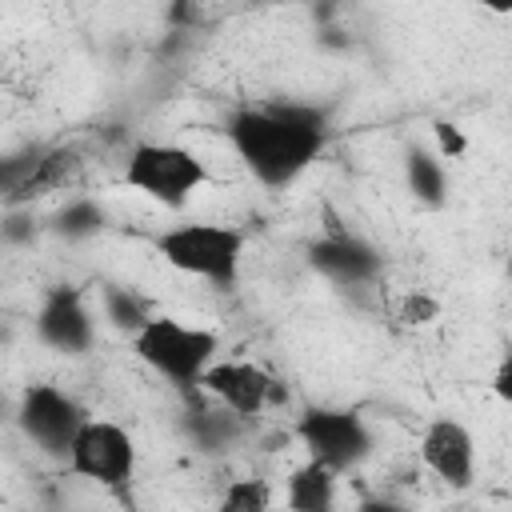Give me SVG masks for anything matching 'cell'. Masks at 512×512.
Instances as JSON below:
<instances>
[{
	"mask_svg": "<svg viewBox=\"0 0 512 512\" xmlns=\"http://www.w3.org/2000/svg\"><path fill=\"white\" fill-rule=\"evenodd\" d=\"M420 464L452 492H468L476 480V436L456 416H436L420 432Z\"/></svg>",
	"mask_w": 512,
	"mask_h": 512,
	"instance_id": "cell-10",
	"label": "cell"
},
{
	"mask_svg": "<svg viewBox=\"0 0 512 512\" xmlns=\"http://www.w3.org/2000/svg\"><path fill=\"white\" fill-rule=\"evenodd\" d=\"M332 116L308 100L240 104L224 120V136L244 172L264 188L296 184L328 148Z\"/></svg>",
	"mask_w": 512,
	"mask_h": 512,
	"instance_id": "cell-1",
	"label": "cell"
},
{
	"mask_svg": "<svg viewBox=\"0 0 512 512\" xmlns=\"http://www.w3.org/2000/svg\"><path fill=\"white\" fill-rule=\"evenodd\" d=\"M4 244H28L32 236H36V228H32V216H24V212H16V208H8V216H4Z\"/></svg>",
	"mask_w": 512,
	"mask_h": 512,
	"instance_id": "cell-21",
	"label": "cell"
},
{
	"mask_svg": "<svg viewBox=\"0 0 512 512\" xmlns=\"http://www.w3.org/2000/svg\"><path fill=\"white\" fill-rule=\"evenodd\" d=\"M100 308H104V320L112 328H120L124 336H136L152 316H160L152 308V300L144 292H136L132 284H104L100 288Z\"/></svg>",
	"mask_w": 512,
	"mask_h": 512,
	"instance_id": "cell-15",
	"label": "cell"
},
{
	"mask_svg": "<svg viewBox=\"0 0 512 512\" xmlns=\"http://www.w3.org/2000/svg\"><path fill=\"white\" fill-rule=\"evenodd\" d=\"M164 20H168V28L172 32H192L196 24H200V4H192V0H180V4H172L168 12H164Z\"/></svg>",
	"mask_w": 512,
	"mask_h": 512,
	"instance_id": "cell-20",
	"label": "cell"
},
{
	"mask_svg": "<svg viewBox=\"0 0 512 512\" xmlns=\"http://www.w3.org/2000/svg\"><path fill=\"white\" fill-rule=\"evenodd\" d=\"M288 512H336L340 504V472L320 460H304L284 476Z\"/></svg>",
	"mask_w": 512,
	"mask_h": 512,
	"instance_id": "cell-12",
	"label": "cell"
},
{
	"mask_svg": "<svg viewBox=\"0 0 512 512\" xmlns=\"http://www.w3.org/2000/svg\"><path fill=\"white\" fill-rule=\"evenodd\" d=\"M216 512H272V488L260 476H236L220 492Z\"/></svg>",
	"mask_w": 512,
	"mask_h": 512,
	"instance_id": "cell-17",
	"label": "cell"
},
{
	"mask_svg": "<svg viewBox=\"0 0 512 512\" xmlns=\"http://www.w3.org/2000/svg\"><path fill=\"white\" fill-rule=\"evenodd\" d=\"M180 428H184V436L192 440V448H200V452H224V448H232V444L240 440L244 420L216 404V408H192V412L180 420Z\"/></svg>",
	"mask_w": 512,
	"mask_h": 512,
	"instance_id": "cell-14",
	"label": "cell"
},
{
	"mask_svg": "<svg viewBox=\"0 0 512 512\" xmlns=\"http://www.w3.org/2000/svg\"><path fill=\"white\" fill-rule=\"evenodd\" d=\"M304 256H308V268L320 272L336 288H372L384 272L380 248L372 240H364L360 232L340 228V224H332L316 240H308Z\"/></svg>",
	"mask_w": 512,
	"mask_h": 512,
	"instance_id": "cell-8",
	"label": "cell"
},
{
	"mask_svg": "<svg viewBox=\"0 0 512 512\" xmlns=\"http://www.w3.org/2000/svg\"><path fill=\"white\" fill-rule=\"evenodd\" d=\"M404 184L416 204L440 208L448 200V168H444L440 152L424 148V144H408L404 148Z\"/></svg>",
	"mask_w": 512,
	"mask_h": 512,
	"instance_id": "cell-13",
	"label": "cell"
},
{
	"mask_svg": "<svg viewBox=\"0 0 512 512\" xmlns=\"http://www.w3.org/2000/svg\"><path fill=\"white\" fill-rule=\"evenodd\" d=\"M492 396L512 408V352H504L500 364L492 368Z\"/></svg>",
	"mask_w": 512,
	"mask_h": 512,
	"instance_id": "cell-22",
	"label": "cell"
},
{
	"mask_svg": "<svg viewBox=\"0 0 512 512\" xmlns=\"http://www.w3.org/2000/svg\"><path fill=\"white\" fill-rule=\"evenodd\" d=\"M508 276H512V260H508Z\"/></svg>",
	"mask_w": 512,
	"mask_h": 512,
	"instance_id": "cell-24",
	"label": "cell"
},
{
	"mask_svg": "<svg viewBox=\"0 0 512 512\" xmlns=\"http://www.w3.org/2000/svg\"><path fill=\"white\" fill-rule=\"evenodd\" d=\"M444 316V300L428 288H408L400 300H396V320L404 328H428Z\"/></svg>",
	"mask_w": 512,
	"mask_h": 512,
	"instance_id": "cell-18",
	"label": "cell"
},
{
	"mask_svg": "<svg viewBox=\"0 0 512 512\" xmlns=\"http://www.w3.org/2000/svg\"><path fill=\"white\" fill-rule=\"evenodd\" d=\"M432 136H436L440 160H460V156L468 152V136H464V128L452 124V120H436V124H432Z\"/></svg>",
	"mask_w": 512,
	"mask_h": 512,
	"instance_id": "cell-19",
	"label": "cell"
},
{
	"mask_svg": "<svg viewBox=\"0 0 512 512\" xmlns=\"http://www.w3.org/2000/svg\"><path fill=\"white\" fill-rule=\"evenodd\" d=\"M136 464H140V452H136V440L124 424L116 420H88L64 460V468L96 488H108V492H124L132 480H136Z\"/></svg>",
	"mask_w": 512,
	"mask_h": 512,
	"instance_id": "cell-7",
	"label": "cell"
},
{
	"mask_svg": "<svg viewBox=\"0 0 512 512\" xmlns=\"http://www.w3.org/2000/svg\"><path fill=\"white\" fill-rule=\"evenodd\" d=\"M200 392H208L220 408H228L240 420H256L268 404L280 400V384L272 380V372L252 360H216Z\"/></svg>",
	"mask_w": 512,
	"mask_h": 512,
	"instance_id": "cell-11",
	"label": "cell"
},
{
	"mask_svg": "<svg viewBox=\"0 0 512 512\" xmlns=\"http://www.w3.org/2000/svg\"><path fill=\"white\" fill-rule=\"evenodd\" d=\"M296 440L304 444L308 460L328 464L332 472H352L376 452V432L356 408L312 404L296 416Z\"/></svg>",
	"mask_w": 512,
	"mask_h": 512,
	"instance_id": "cell-5",
	"label": "cell"
},
{
	"mask_svg": "<svg viewBox=\"0 0 512 512\" xmlns=\"http://www.w3.org/2000/svg\"><path fill=\"white\" fill-rule=\"evenodd\" d=\"M356 512H412L404 500H392V496H368L356 504Z\"/></svg>",
	"mask_w": 512,
	"mask_h": 512,
	"instance_id": "cell-23",
	"label": "cell"
},
{
	"mask_svg": "<svg viewBox=\"0 0 512 512\" xmlns=\"http://www.w3.org/2000/svg\"><path fill=\"white\" fill-rule=\"evenodd\" d=\"M108 228V208L96 196H72L64 200V208L52 216V232L68 244H84L92 236H100Z\"/></svg>",
	"mask_w": 512,
	"mask_h": 512,
	"instance_id": "cell-16",
	"label": "cell"
},
{
	"mask_svg": "<svg viewBox=\"0 0 512 512\" xmlns=\"http://www.w3.org/2000/svg\"><path fill=\"white\" fill-rule=\"evenodd\" d=\"M92 416L84 412V404L64 392L60 384H28L16 400V428L24 432V440L32 448H40L52 460H68L80 428Z\"/></svg>",
	"mask_w": 512,
	"mask_h": 512,
	"instance_id": "cell-6",
	"label": "cell"
},
{
	"mask_svg": "<svg viewBox=\"0 0 512 512\" xmlns=\"http://www.w3.org/2000/svg\"><path fill=\"white\" fill-rule=\"evenodd\" d=\"M32 328H36V340L44 348H52L60 356H84L96 340V316L88 308L84 288H76V284L44 288Z\"/></svg>",
	"mask_w": 512,
	"mask_h": 512,
	"instance_id": "cell-9",
	"label": "cell"
},
{
	"mask_svg": "<svg viewBox=\"0 0 512 512\" xmlns=\"http://www.w3.org/2000/svg\"><path fill=\"white\" fill-rule=\"evenodd\" d=\"M156 252L168 268L208 280L216 288H232L244 264V232L216 220H180L156 232Z\"/></svg>",
	"mask_w": 512,
	"mask_h": 512,
	"instance_id": "cell-3",
	"label": "cell"
},
{
	"mask_svg": "<svg viewBox=\"0 0 512 512\" xmlns=\"http://www.w3.org/2000/svg\"><path fill=\"white\" fill-rule=\"evenodd\" d=\"M208 180L212 172L200 152L172 140H136L124 160V184L168 212H180Z\"/></svg>",
	"mask_w": 512,
	"mask_h": 512,
	"instance_id": "cell-4",
	"label": "cell"
},
{
	"mask_svg": "<svg viewBox=\"0 0 512 512\" xmlns=\"http://www.w3.org/2000/svg\"><path fill=\"white\" fill-rule=\"evenodd\" d=\"M132 352L140 356V364H148L160 380H168L180 392H196L208 376V368L216 364L220 352V336L204 324H188L180 316H152L136 336H132Z\"/></svg>",
	"mask_w": 512,
	"mask_h": 512,
	"instance_id": "cell-2",
	"label": "cell"
}]
</instances>
